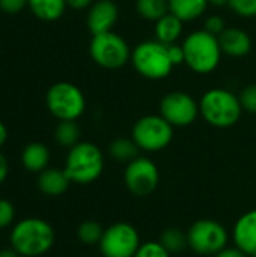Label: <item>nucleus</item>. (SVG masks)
<instances>
[{
  "instance_id": "nucleus-1",
  "label": "nucleus",
  "mask_w": 256,
  "mask_h": 257,
  "mask_svg": "<svg viewBox=\"0 0 256 257\" xmlns=\"http://www.w3.org/2000/svg\"><path fill=\"white\" fill-rule=\"evenodd\" d=\"M9 241L11 247L21 257H38L51 250L56 233L48 221L30 217L20 220L12 226Z\"/></svg>"
},
{
  "instance_id": "nucleus-2",
  "label": "nucleus",
  "mask_w": 256,
  "mask_h": 257,
  "mask_svg": "<svg viewBox=\"0 0 256 257\" xmlns=\"http://www.w3.org/2000/svg\"><path fill=\"white\" fill-rule=\"evenodd\" d=\"M181 45L184 50V63L196 74H211L222 60L223 53L219 38L204 29L189 33Z\"/></svg>"
},
{
  "instance_id": "nucleus-3",
  "label": "nucleus",
  "mask_w": 256,
  "mask_h": 257,
  "mask_svg": "<svg viewBox=\"0 0 256 257\" xmlns=\"http://www.w3.org/2000/svg\"><path fill=\"white\" fill-rule=\"evenodd\" d=\"M199 111L207 123L216 128L234 126L243 113L238 95L228 89L213 87L199 99Z\"/></svg>"
},
{
  "instance_id": "nucleus-4",
  "label": "nucleus",
  "mask_w": 256,
  "mask_h": 257,
  "mask_svg": "<svg viewBox=\"0 0 256 257\" xmlns=\"http://www.w3.org/2000/svg\"><path fill=\"white\" fill-rule=\"evenodd\" d=\"M65 173L75 184H92L104 170V155L101 149L91 142H78L68 151L65 160Z\"/></svg>"
},
{
  "instance_id": "nucleus-5",
  "label": "nucleus",
  "mask_w": 256,
  "mask_h": 257,
  "mask_svg": "<svg viewBox=\"0 0 256 257\" xmlns=\"http://www.w3.org/2000/svg\"><path fill=\"white\" fill-rule=\"evenodd\" d=\"M131 65L136 72L148 80H163L175 68L167 51V45L157 39L143 41L131 50Z\"/></svg>"
},
{
  "instance_id": "nucleus-6",
  "label": "nucleus",
  "mask_w": 256,
  "mask_h": 257,
  "mask_svg": "<svg viewBox=\"0 0 256 257\" xmlns=\"http://www.w3.org/2000/svg\"><path fill=\"white\" fill-rule=\"evenodd\" d=\"M48 111L59 120H77L86 110V98L80 87L69 81H57L45 95Z\"/></svg>"
},
{
  "instance_id": "nucleus-7",
  "label": "nucleus",
  "mask_w": 256,
  "mask_h": 257,
  "mask_svg": "<svg viewBox=\"0 0 256 257\" xmlns=\"http://www.w3.org/2000/svg\"><path fill=\"white\" fill-rule=\"evenodd\" d=\"M89 54L92 60L104 69H119L131 60V48L128 42L113 30L92 35Z\"/></svg>"
},
{
  "instance_id": "nucleus-8",
  "label": "nucleus",
  "mask_w": 256,
  "mask_h": 257,
  "mask_svg": "<svg viewBox=\"0 0 256 257\" xmlns=\"http://www.w3.org/2000/svg\"><path fill=\"white\" fill-rule=\"evenodd\" d=\"M131 139L140 151L158 152L170 145L174 126L161 114H146L134 122Z\"/></svg>"
},
{
  "instance_id": "nucleus-9",
  "label": "nucleus",
  "mask_w": 256,
  "mask_h": 257,
  "mask_svg": "<svg viewBox=\"0 0 256 257\" xmlns=\"http://www.w3.org/2000/svg\"><path fill=\"white\" fill-rule=\"evenodd\" d=\"M189 247L202 256H214L228 247L229 235L222 223L216 220H198L187 232Z\"/></svg>"
},
{
  "instance_id": "nucleus-10",
  "label": "nucleus",
  "mask_w": 256,
  "mask_h": 257,
  "mask_svg": "<svg viewBox=\"0 0 256 257\" xmlns=\"http://www.w3.org/2000/svg\"><path fill=\"white\" fill-rule=\"evenodd\" d=\"M140 244L137 229L127 221H119L104 229L98 247L104 257H134Z\"/></svg>"
},
{
  "instance_id": "nucleus-11",
  "label": "nucleus",
  "mask_w": 256,
  "mask_h": 257,
  "mask_svg": "<svg viewBox=\"0 0 256 257\" xmlns=\"http://www.w3.org/2000/svg\"><path fill=\"white\" fill-rule=\"evenodd\" d=\"M160 114L174 128L189 126L201 114L199 102L187 92L172 90V92H167L161 98V101H160Z\"/></svg>"
},
{
  "instance_id": "nucleus-12",
  "label": "nucleus",
  "mask_w": 256,
  "mask_h": 257,
  "mask_svg": "<svg viewBox=\"0 0 256 257\" xmlns=\"http://www.w3.org/2000/svg\"><path fill=\"white\" fill-rule=\"evenodd\" d=\"M124 182L130 193L143 197L151 194L160 182L157 164L148 157H137L130 161L124 172Z\"/></svg>"
},
{
  "instance_id": "nucleus-13",
  "label": "nucleus",
  "mask_w": 256,
  "mask_h": 257,
  "mask_svg": "<svg viewBox=\"0 0 256 257\" xmlns=\"http://www.w3.org/2000/svg\"><path fill=\"white\" fill-rule=\"evenodd\" d=\"M119 18V9L113 0H97L89 6L86 24L92 35L112 32Z\"/></svg>"
},
{
  "instance_id": "nucleus-14",
  "label": "nucleus",
  "mask_w": 256,
  "mask_h": 257,
  "mask_svg": "<svg viewBox=\"0 0 256 257\" xmlns=\"http://www.w3.org/2000/svg\"><path fill=\"white\" fill-rule=\"evenodd\" d=\"M234 245L247 257H256V209L244 212L234 224Z\"/></svg>"
},
{
  "instance_id": "nucleus-15",
  "label": "nucleus",
  "mask_w": 256,
  "mask_h": 257,
  "mask_svg": "<svg viewBox=\"0 0 256 257\" xmlns=\"http://www.w3.org/2000/svg\"><path fill=\"white\" fill-rule=\"evenodd\" d=\"M222 53L231 57H244L252 50L250 35L238 27H226L219 36Z\"/></svg>"
},
{
  "instance_id": "nucleus-16",
  "label": "nucleus",
  "mask_w": 256,
  "mask_h": 257,
  "mask_svg": "<svg viewBox=\"0 0 256 257\" xmlns=\"http://www.w3.org/2000/svg\"><path fill=\"white\" fill-rule=\"evenodd\" d=\"M38 188L42 194L45 196H60L63 194L71 184V179L68 178V175L65 173V170L62 169H45L39 173L38 176Z\"/></svg>"
},
{
  "instance_id": "nucleus-17",
  "label": "nucleus",
  "mask_w": 256,
  "mask_h": 257,
  "mask_svg": "<svg viewBox=\"0 0 256 257\" xmlns=\"http://www.w3.org/2000/svg\"><path fill=\"white\" fill-rule=\"evenodd\" d=\"M183 30H184V21L170 12H167L166 15H163L160 20L154 23L155 39L166 45L177 44L183 35Z\"/></svg>"
},
{
  "instance_id": "nucleus-18",
  "label": "nucleus",
  "mask_w": 256,
  "mask_h": 257,
  "mask_svg": "<svg viewBox=\"0 0 256 257\" xmlns=\"http://www.w3.org/2000/svg\"><path fill=\"white\" fill-rule=\"evenodd\" d=\"M21 163L27 172L41 173L48 167L50 163V151L44 143L32 142L29 143L21 154Z\"/></svg>"
},
{
  "instance_id": "nucleus-19",
  "label": "nucleus",
  "mask_w": 256,
  "mask_h": 257,
  "mask_svg": "<svg viewBox=\"0 0 256 257\" xmlns=\"http://www.w3.org/2000/svg\"><path fill=\"white\" fill-rule=\"evenodd\" d=\"M208 0H169V12L180 20L193 21L205 14Z\"/></svg>"
},
{
  "instance_id": "nucleus-20",
  "label": "nucleus",
  "mask_w": 256,
  "mask_h": 257,
  "mask_svg": "<svg viewBox=\"0 0 256 257\" xmlns=\"http://www.w3.org/2000/svg\"><path fill=\"white\" fill-rule=\"evenodd\" d=\"M66 0H29L32 14L42 21L59 20L66 9Z\"/></svg>"
},
{
  "instance_id": "nucleus-21",
  "label": "nucleus",
  "mask_w": 256,
  "mask_h": 257,
  "mask_svg": "<svg viewBox=\"0 0 256 257\" xmlns=\"http://www.w3.org/2000/svg\"><path fill=\"white\" fill-rule=\"evenodd\" d=\"M109 154L110 157L118 161V163H125L128 164L130 161H133L134 158L139 157L140 154V149L139 146L134 143V140L130 137H119V139H115L110 146H109Z\"/></svg>"
},
{
  "instance_id": "nucleus-22",
  "label": "nucleus",
  "mask_w": 256,
  "mask_h": 257,
  "mask_svg": "<svg viewBox=\"0 0 256 257\" xmlns=\"http://www.w3.org/2000/svg\"><path fill=\"white\" fill-rule=\"evenodd\" d=\"M54 139L60 146L71 149L80 142V126L75 120H59L54 130Z\"/></svg>"
},
{
  "instance_id": "nucleus-23",
  "label": "nucleus",
  "mask_w": 256,
  "mask_h": 257,
  "mask_svg": "<svg viewBox=\"0 0 256 257\" xmlns=\"http://www.w3.org/2000/svg\"><path fill=\"white\" fill-rule=\"evenodd\" d=\"M136 11L143 20L155 23L169 12V0H136Z\"/></svg>"
},
{
  "instance_id": "nucleus-24",
  "label": "nucleus",
  "mask_w": 256,
  "mask_h": 257,
  "mask_svg": "<svg viewBox=\"0 0 256 257\" xmlns=\"http://www.w3.org/2000/svg\"><path fill=\"white\" fill-rule=\"evenodd\" d=\"M160 242L164 245V248L172 254V253H180L183 251L186 247H189V241H187V233H184L180 229L170 227L166 229L161 236H160Z\"/></svg>"
},
{
  "instance_id": "nucleus-25",
  "label": "nucleus",
  "mask_w": 256,
  "mask_h": 257,
  "mask_svg": "<svg viewBox=\"0 0 256 257\" xmlns=\"http://www.w3.org/2000/svg\"><path fill=\"white\" fill-rule=\"evenodd\" d=\"M103 233H104V229L101 227V224L98 221H94V220L83 221L77 229V238L86 245L100 244Z\"/></svg>"
},
{
  "instance_id": "nucleus-26",
  "label": "nucleus",
  "mask_w": 256,
  "mask_h": 257,
  "mask_svg": "<svg viewBox=\"0 0 256 257\" xmlns=\"http://www.w3.org/2000/svg\"><path fill=\"white\" fill-rule=\"evenodd\" d=\"M134 257H170V253L160 241H148L140 244Z\"/></svg>"
},
{
  "instance_id": "nucleus-27",
  "label": "nucleus",
  "mask_w": 256,
  "mask_h": 257,
  "mask_svg": "<svg viewBox=\"0 0 256 257\" xmlns=\"http://www.w3.org/2000/svg\"><path fill=\"white\" fill-rule=\"evenodd\" d=\"M231 11L243 18L256 17V0H228Z\"/></svg>"
},
{
  "instance_id": "nucleus-28",
  "label": "nucleus",
  "mask_w": 256,
  "mask_h": 257,
  "mask_svg": "<svg viewBox=\"0 0 256 257\" xmlns=\"http://www.w3.org/2000/svg\"><path fill=\"white\" fill-rule=\"evenodd\" d=\"M243 111L256 114V83L247 84L238 95Z\"/></svg>"
},
{
  "instance_id": "nucleus-29",
  "label": "nucleus",
  "mask_w": 256,
  "mask_h": 257,
  "mask_svg": "<svg viewBox=\"0 0 256 257\" xmlns=\"http://www.w3.org/2000/svg\"><path fill=\"white\" fill-rule=\"evenodd\" d=\"M15 218V209L6 199H0V230L12 226Z\"/></svg>"
},
{
  "instance_id": "nucleus-30",
  "label": "nucleus",
  "mask_w": 256,
  "mask_h": 257,
  "mask_svg": "<svg viewBox=\"0 0 256 257\" xmlns=\"http://www.w3.org/2000/svg\"><path fill=\"white\" fill-rule=\"evenodd\" d=\"M225 29H226V24L220 15H210V17H207V20L204 23V30L217 38L223 33Z\"/></svg>"
},
{
  "instance_id": "nucleus-31",
  "label": "nucleus",
  "mask_w": 256,
  "mask_h": 257,
  "mask_svg": "<svg viewBox=\"0 0 256 257\" xmlns=\"http://www.w3.org/2000/svg\"><path fill=\"white\" fill-rule=\"evenodd\" d=\"M29 6V0H0V9L5 14L14 15Z\"/></svg>"
},
{
  "instance_id": "nucleus-32",
  "label": "nucleus",
  "mask_w": 256,
  "mask_h": 257,
  "mask_svg": "<svg viewBox=\"0 0 256 257\" xmlns=\"http://www.w3.org/2000/svg\"><path fill=\"white\" fill-rule=\"evenodd\" d=\"M167 51H169V57H170L174 66H178V65L184 63V50H183V45H180V44H170V45H167Z\"/></svg>"
},
{
  "instance_id": "nucleus-33",
  "label": "nucleus",
  "mask_w": 256,
  "mask_h": 257,
  "mask_svg": "<svg viewBox=\"0 0 256 257\" xmlns=\"http://www.w3.org/2000/svg\"><path fill=\"white\" fill-rule=\"evenodd\" d=\"M213 257H247L240 248L234 247H225L222 251H219L217 254H214Z\"/></svg>"
},
{
  "instance_id": "nucleus-34",
  "label": "nucleus",
  "mask_w": 256,
  "mask_h": 257,
  "mask_svg": "<svg viewBox=\"0 0 256 257\" xmlns=\"http://www.w3.org/2000/svg\"><path fill=\"white\" fill-rule=\"evenodd\" d=\"M8 173H9V164H8V160L5 158L3 154H0V184H3L8 178Z\"/></svg>"
},
{
  "instance_id": "nucleus-35",
  "label": "nucleus",
  "mask_w": 256,
  "mask_h": 257,
  "mask_svg": "<svg viewBox=\"0 0 256 257\" xmlns=\"http://www.w3.org/2000/svg\"><path fill=\"white\" fill-rule=\"evenodd\" d=\"M94 3V0H66V5L72 9H86Z\"/></svg>"
},
{
  "instance_id": "nucleus-36",
  "label": "nucleus",
  "mask_w": 256,
  "mask_h": 257,
  "mask_svg": "<svg viewBox=\"0 0 256 257\" xmlns=\"http://www.w3.org/2000/svg\"><path fill=\"white\" fill-rule=\"evenodd\" d=\"M0 257H21L18 251H15L12 247L11 248H3L0 250Z\"/></svg>"
},
{
  "instance_id": "nucleus-37",
  "label": "nucleus",
  "mask_w": 256,
  "mask_h": 257,
  "mask_svg": "<svg viewBox=\"0 0 256 257\" xmlns=\"http://www.w3.org/2000/svg\"><path fill=\"white\" fill-rule=\"evenodd\" d=\"M8 140V128L5 126L3 122H0V148L6 143Z\"/></svg>"
},
{
  "instance_id": "nucleus-38",
  "label": "nucleus",
  "mask_w": 256,
  "mask_h": 257,
  "mask_svg": "<svg viewBox=\"0 0 256 257\" xmlns=\"http://www.w3.org/2000/svg\"><path fill=\"white\" fill-rule=\"evenodd\" d=\"M208 5H213V6H225V5H228V0H208Z\"/></svg>"
}]
</instances>
